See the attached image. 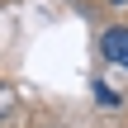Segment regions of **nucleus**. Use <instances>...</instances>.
<instances>
[{
  "instance_id": "f03ea898",
  "label": "nucleus",
  "mask_w": 128,
  "mask_h": 128,
  "mask_svg": "<svg viewBox=\"0 0 128 128\" xmlns=\"http://www.w3.org/2000/svg\"><path fill=\"white\" fill-rule=\"evenodd\" d=\"M95 100H100V104H104V109H114V104H119V95H114V90H109V86H95Z\"/></svg>"
},
{
  "instance_id": "7ed1b4c3",
  "label": "nucleus",
  "mask_w": 128,
  "mask_h": 128,
  "mask_svg": "<svg viewBox=\"0 0 128 128\" xmlns=\"http://www.w3.org/2000/svg\"><path fill=\"white\" fill-rule=\"evenodd\" d=\"M114 5H128V0H114Z\"/></svg>"
},
{
  "instance_id": "f257e3e1",
  "label": "nucleus",
  "mask_w": 128,
  "mask_h": 128,
  "mask_svg": "<svg viewBox=\"0 0 128 128\" xmlns=\"http://www.w3.org/2000/svg\"><path fill=\"white\" fill-rule=\"evenodd\" d=\"M100 48H104V57H109L114 66H128V28H109V33L100 38Z\"/></svg>"
}]
</instances>
